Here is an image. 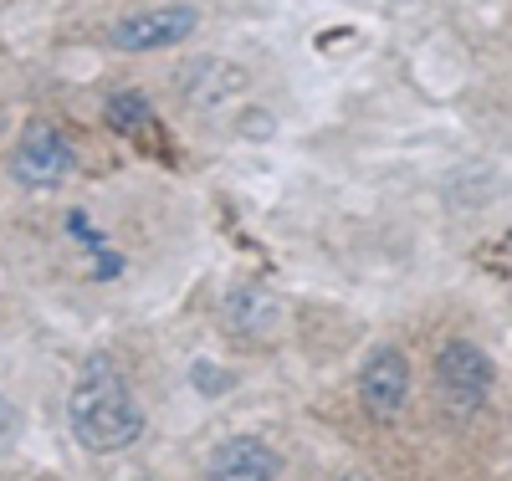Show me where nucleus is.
Segmentation results:
<instances>
[{
  "label": "nucleus",
  "mask_w": 512,
  "mask_h": 481,
  "mask_svg": "<svg viewBox=\"0 0 512 481\" xmlns=\"http://www.w3.org/2000/svg\"><path fill=\"white\" fill-rule=\"evenodd\" d=\"M67 420H72V435L93 456L128 451L144 435V405L134 400L123 369L108 354H93L82 364V374L72 384V400H67Z\"/></svg>",
  "instance_id": "f257e3e1"
},
{
  "label": "nucleus",
  "mask_w": 512,
  "mask_h": 481,
  "mask_svg": "<svg viewBox=\"0 0 512 481\" xmlns=\"http://www.w3.org/2000/svg\"><path fill=\"white\" fill-rule=\"evenodd\" d=\"M492 359L482 354L477 343H466V338H451L441 348V359H436V389H441V400L456 410V415H472L487 405L492 395Z\"/></svg>",
  "instance_id": "f03ea898"
},
{
  "label": "nucleus",
  "mask_w": 512,
  "mask_h": 481,
  "mask_svg": "<svg viewBox=\"0 0 512 481\" xmlns=\"http://www.w3.org/2000/svg\"><path fill=\"white\" fill-rule=\"evenodd\" d=\"M72 164H77V154H72V144L57 134L52 123H31L26 134H21V144H16V154H11L16 185H26L36 195L62 190L72 180Z\"/></svg>",
  "instance_id": "7ed1b4c3"
},
{
  "label": "nucleus",
  "mask_w": 512,
  "mask_h": 481,
  "mask_svg": "<svg viewBox=\"0 0 512 481\" xmlns=\"http://www.w3.org/2000/svg\"><path fill=\"white\" fill-rule=\"evenodd\" d=\"M195 26H200V11L185 6V0H169V6H149V11L113 21L108 41L118 52H164V47H180Z\"/></svg>",
  "instance_id": "20e7f679"
},
{
  "label": "nucleus",
  "mask_w": 512,
  "mask_h": 481,
  "mask_svg": "<svg viewBox=\"0 0 512 481\" xmlns=\"http://www.w3.org/2000/svg\"><path fill=\"white\" fill-rule=\"evenodd\" d=\"M359 400L374 420H400V410L410 400V359L395 343L369 348V359L359 369Z\"/></svg>",
  "instance_id": "39448f33"
},
{
  "label": "nucleus",
  "mask_w": 512,
  "mask_h": 481,
  "mask_svg": "<svg viewBox=\"0 0 512 481\" xmlns=\"http://www.w3.org/2000/svg\"><path fill=\"white\" fill-rule=\"evenodd\" d=\"M226 328L251 338V343H262V338H277L282 328V297L262 282H241L226 292Z\"/></svg>",
  "instance_id": "423d86ee"
},
{
  "label": "nucleus",
  "mask_w": 512,
  "mask_h": 481,
  "mask_svg": "<svg viewBox=\"0 0 512 481\" xmlns=\"http://www.w3.org/2000/svg\"><path fill=\"white\" fill-rule=\"evenodd\" d=\"M210 481H277V451L256 435H231L210 456Z\"/></svg>",
  "instance_id": "0eeeda50"
},
{
  "label": "nucleus",
  "mask_w": 512,
  "mask_h": 481,
  "mask_svg": "<svg viewBox=\"0 0 512 481\" xmlns=\"http://www.w3.org/2000/svg\"><path fill=\"white\" fill-rule=\"evenodd\" d=\"M103 118H108L113 134H123L128 144L154 149V154H169V139H164V128H159V113L149 108L144 93H113L108 108H103Z\"/></svg>",
  "instance_id": "6e6552de"
},
{
  "label": "nucleus",
  "mask_w": 512,
  "mask_h": 481,
  "mask_svg": "<svg viewBox=\"0 0 512 481\" xmlns=\"http://www.w3.org/2000/svg\"><path fill=\"white\" fill-rule=\"evenodd\" d=\"M241 72L236 67H221V62H195L185 77H180V87L195 98V103H221V98H231V93H241Z\"/></svg>",
  "instance_id": "1a4fd4ad"
},
{
  "label": "nucleus",
  "mask_w": 512,
  "mask_h": 481,
  "mask_svg": "<svg viewBox=\"0 0 512 481\" xmlns=\"http://www.w3.org/2000/svg\"><path fill=\"white\" fill-rule=\"evenodd\" d=\"M16 430H21V415H16V405H11L6 395H0V451L16 441Z\"/></svg>",
  "instance_id": "9d476101"
},
{
  "label": "nucleus",
  "mask_w": 512,
  "mask_h": 481,
  "mask_svg": "<svg viewBox=\"0 0 512 481\" xmlns=\"http://www.w3.org/2000/svg\"><path fill=\"white\" fill-rule=\"evenodd\" d=\"M0 128H6V113H0Z\"/></svg>",
  "instance_id": "9b49d317"
},
{
  "label": "nucleus",
  "mask_w": 512,
  "mask_h": 481,
  "mask_svg": "<svg viewBox=\"0 0 512 481\" xmlns=\"http://www.w3.org/2000/svg\"><path fill=\"white\" fill-rule=\"evenodd\" d=\"M344 481H359V476H344Z\"/></svg>",
  "instance_id": "f8f14e48"
},
{
  "label": "nucleus",
  "mask_w": 512,
  "mask_h": 481,
  "mask_svg": "<svg viewBox=\"0 0 512 481\" xmlns=\"http://www.w3.org/2000/svg\"><path fill=\"white\" fill-rule=\"evenodd\" d=\"M139 481H149V476H139Z\"/></svg>",
  "instance_id": "ddd939ff"
}]
</instances>
